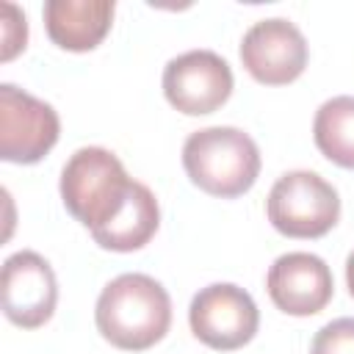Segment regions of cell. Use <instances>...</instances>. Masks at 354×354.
<instances>
[{
  "mask_svg": "<svg viewBox=\"0 0 354 354\" xmlns=\"http://www.w3.org/2000/svg\"><path fill=\"white\" fill-rule=\"evenodd\" d=\"M100 335L124 351L155 346L171 324V299L160 282L147 274H122L111 279L94 310Z\"/></svg>",
  "mask_w": 354,
  "mask_h": 354,
  "instance_id": "obj_1",
  "label": "cell"
},
{
  "mask_svg": "<svg viewBox=\"0 0 354 354\" xmlns=\"http://www.w3.org/2000/svg\"><path fill=\"white\" fill-rule=\"evenodd\" d=\"M183 166L194 185L210 196L235 199L260 174L257 144L238 127H205L185 138Z\"/></svg>",
  "mask_w": 354,
  "mask_h": 354,
  "instance_id": "obj_2",
  "label": "cell"
},
{
  "mask_svg": "<svg viewBox=\"0 0 354 354\" xmlns=\"http://www.w3.org/2000/svg\"><path fill=\"white\" fill-rule=\"evenodd\" d=\"M122 160L102 147L77 149L61 171V199L66 210L91 232L102 230L133 191Z\"/></svg>",
  "mask_w": 354,
  "mask_h": 354,
  "instance_id": "obj_3",
  "label": "cell"
},
{
  "mask_svg": "<svg viewBox=\"0 0 354 354\" xmlns=\"http://www.w3.org/2000/svg\"><path fill=\"white\" fill-rule=\"evenodd\" d=\"M268 221L288 238H321L340 218L337 191L315 171L282 174L266 202Z\"/></svg>",
  "mask_w": 354,
  "mask_h": 354,
  "instance_id": "obj_4",
  "label": "cell"
},
{
  "mask_svg": "<svg viewBox=\"0 0 354 354\" xmlns=\"http://www.w3.org/2000/svg\"><path fill=\"white\" fill-rule=\"evenodd\" d=\"M188 321L191 332L205 346L216 351H235L254 337L260 326V313L243 288L216 282L194 296Z\"/></svg>",
  "mask_w": 354,
  "mask_h": 354,
  "instance_id": "obj_5",
  "label": "cell"
},
{
  "mask_svg": "<svg viewBox=\"0 0 354 354\" xmlns=\"http://www.w3.org/2000/svg\"><path fill=\"white\" fill-rule=\"evenodd\" d=\"M58 113L28 91L0 86V158L8 163H36L58 141Z\"/></svg>",
  "mask_w": 354,
  "mask_h": 354,
  "instance_id": "obj_6",
  "label": "cell"
},
{
  "mask_svg": "<svg viewBox=\"0 0 354 354\" xmlns=\"http://www.w3.org/2000/svg\"><path fill=\"white\" fill-rule=\"evenodd\" d=\"M163 94L185 116L218 111L232 94V69L213 50H191L163 69Z\"/></svg>",
  "mask_w": 354,
  "mask_h": 354,
  "instance_id": "obj_7",
  "label": "cell"
},
{
  "mask_svg": "<svg viewBox=\"0 0 354 354\" xmlns=\"http://www.w3.org/2000/svg\"><path fill=\"white\" fill-rule=\"evenodd\" d=\"M241 61L257 83L285 86L304 72L307 41L301 30L282 17L260 19L243 33Z\"/></svg>",
  "mask_w": 354,
  "mask_h": 354,
  "instance_id": "obj_8",
  "label": "cell"
},
{
  "mask_svg": "<svg viewBox=\"0 0 354 354\" xmlns=\"http://www.w3.org/2000/svg\"><path fill=\"white\" fill-rule=\"evenodd\" d=\"M58 285L50 263L36 252H17L3 263V313L22 329H36L53 318Z\"/></svg>",
  "mask_w": 354,
  "mask_h": 354,
  "instance_id": "obj_9",
  "label": "cell"
},
{
  "mask_svg": "<svg viewBox=\"0 0 354 354\" xmlns=\"http://www.w3.org/2000/svg\"><path fill=\"white\" fill-rule=\"evenodd\" d=\"M266 288L271 301L288 315H315L335 293L329 266L310 252H288L277 257L268 268Z\"/></svg>",
  "mask_w": 354,
  "mask_h": 354,
  "instance_id": "obj_10",
  "label": "cell"
},
{
  "mask_svg": "<svg viewBox=\"0 0 354 354\" xmlns=\"http://www.w3.org/2000/svg\"><path fill=\"white\" fill-rule=\"evenodd\" d=\"M113 0H47L44 3V28L47 36L72 53L94 50L113 19Z\"/></svg>",
  "mask_w": 354,
  "mask_h": 354,
  "instance_id": "obj_11",
  "label": "cell"
},
{
  "mask_svg": "<svg viewBox=\"0 0 354 354\" xmlns=\"http://www.w3.org/2000/svg\"><path fill=\"white\" fill-rule=\"evenodd\" d=\"M158 224H160L158 199L144 183L136 180L122 210L102 230L91 232V238L111 252H136L144 243H149V238L158 232Z\"/></svg>",
  "mask_w": 354,
  "mask_h": 354,
  "instance_id": "obj_12",
  "label": "cell"
},
{
  "mask_svg": "<svg viewBox=\"0 0 354 354\" xmlns=\"http://www.w3.org/2000/svg\"><path fill=\"white\" fill-rule=\"evenodd\" d=\"M315 147L332 163L354 169V97L326 100L313 122Z\"/></svg>",
  "mask_w": 354,
  "mask_h": 354,
  "instance_id": "obj_13",
  "label": "cell"
},
{
  "mask_svg": "<svg viewBox=\"0 0 354 354\" xmlns=\"http://www.w3.org/2000/svg\"><path fill=\"white\" fill-rule=\"evenodd\" d=\"M313 354H354V318H337L318 329Z\"/></svg>",
  "mask_w": 354,
  "mask_h": 354,
  "instance_id": "obj_14",
  "label": "cell"
},
{
  "mask_svg": "<svg viewBox=\"0 0 354 354\" xmlns=\"http://www.w3.org/2000/svg\"><path fill=\"white\" fill-rule=\"evenodd\" d=\"M6 11V22H3V61H11L28 41V25H25V14H19V8L14 3L3 6Z\"/></svg>",
  "mask_w": 354,
  "mask_h": 354,
  "instance_id": "obj_15",
  "label": "cell"
},
{
  "mask_svg": "<svg viewBox=\"0 0 354 354\" xmlns=\"http://www.w3.org/2000/svg\"><path fill=\"white\" fill-rule=\"evenodd\" d=\"M346 282H348V293L354 296V252L346 260Z\"/></svg>",
  "mask_w": 354,
  "mask_h": 354,
  "instance_id": "obj_16",
  "label": "cell"
}]
</instances>
